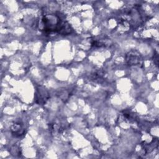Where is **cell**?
Returning a JSON list of instances; mask_svg holds the SVG:
<instances>
[{
    "label": "cell",
    "mask_w": 159,
    "mask_h": 159,
    "mask_svg": "<svg viewBox=\"0 0 159 159\" xmlns=\"http://www.w3.org/2000/svg\"><path fill=\"white\" fill-rule=\"evenodd\" d=\"M42 24L43 30L46 32H57L63 35L70 33V27L69 24L61 22L60 17L57 15L48 14L43 17Z\"/></svg>",
    "instance_id": "cell-1"
},
{
    "label": "cell",
    "mask_w": 159,
    "mask_h": 159,
    "mask_svg": "<svg viewBox=\"0 0 159 159\" xmlns=\"http://www.w3.org/2000/svg\"><path fill=\"white\" fill-rule=\"evenodd\" d=\"M125 60L129 65H139L142 63V58L139 52L131 50L125 57Z\"/></svg>",
    "instance_id": "cell-2"
},
{
    "label": "cell",
    "mask_w": 159,
    "mask_h": 159,
    "mask_svg": "<svg viewBox=\"0 0 159 159\" xmlns=\"http://www.w3.org/2000/svg\"><path fill=\"white\" fill-rule=\"evenodd\" d=\"M35 102L39 104H44L49 98L48 91L42 86H39L35 92Z\"/></svg>",
    "instance_id": "cell-3"
},
{
    "label": "cell",
    "mask_w": 159,
    "mask_h": 159,
    "mask_svg": "<svg viewBox=\"0 0 159 159\" xmlns=\"http://www.w3.org/2000/svg\"><path fill=\"white\" fill-rule=\"evenodd\" d=\"M11 131L14 135L18 137L23 135L25 132V130L22 126V124L19 122L15 123L12 125L11 127Z\"/></svg>",
    "instance_id": "cell-4"
}]
</instances>
